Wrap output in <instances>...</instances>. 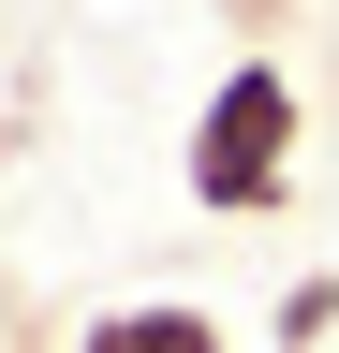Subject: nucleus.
Wrapping results in <instances>:
<instances>
[{
  "label": "nucleus",
  "instance_id": "3",
  "mask_svg": "<svg viewBox=\"0 0 339 353\" xmlns=\"http://www.w3.org/2000/svg\"><path fill=\"white\" fill-rule=\"evenodd\" d=\"M266 339H280V353H325V339H339V280H325V265H310V280H280Z\"/></svg>",
  "mask_w": 339,
  "mask_h": 353
},
{
  "label": "nucleus",
  "instance_id": "2",
  "mask_svg": "<svg viewBox=\"0 0 339 353\" xmlns=\"http://www.w3.org/2000/svg\"><path fill=\"white\" fill-rule=\"evenodd\" d=\"M74 353H236V324L192 309V294H118V309H89Z\"/></svg>",
  "mask_w": 339,
  "mask_h": 353
},
{
  "label": "nucleus",
  "instance_id": "1",
  "mask_svg": "<svg viewBox=\"0 0 339 353\" xmlns=\"http://www.w3.org/2000/svg\"><path fill=\"white\" fill-rule=\"evenodd\" d=\"M177 192H192L206 221H266V206H295V74H280V59H236V74L192 103Z\"/></svg>",
  "mask_w": 339,
  "mask_h": 353
}]
</instances>
